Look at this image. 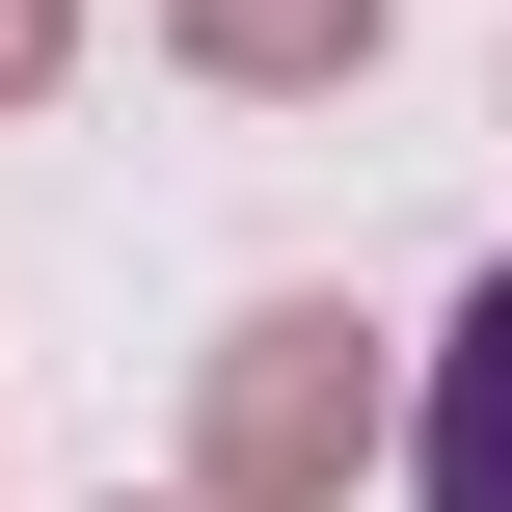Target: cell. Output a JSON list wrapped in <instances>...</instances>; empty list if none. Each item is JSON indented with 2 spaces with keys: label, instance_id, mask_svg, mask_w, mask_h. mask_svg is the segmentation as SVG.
<instances>
[{
  "label": "cell",
  "instance_id": "6da1fadb",
  "mask_svg": "<svg viewBox=\"0 0 512 512\" xmlns=\"http://www.w3.org/2000/svg\"><path fill=\"white\" fill-rule=\"evenodd\" d=\"M351 432H378L351 297H270V324H216V378H189V512H324Z\"/></svg>",
  "mask_w": 512,
  "mask_h": 512
},
{
  "label": "cell",
  "instance_id": "7a4b0ae2",
  "mask_svg": "<svg viewBox=\"0 0 512 512\" xmlns=\"http://www.w3.org/2000/svg\"><path fill=\"white\" fill-rule=\"evenodd\" d=\"M405 486H432V512H512V270L459 297V351H432V432H405Z\"/></svg>",
  "mask_w": 512,
  "mask_h": 512
},
{
  "label": "cell",
  "instance_id": "3957f363",
  "mask_svg": "<svg viewBox=\"0 0 512 512\" xmlns=\"http://www.w3.org/2000/svg\"><path fill=\"white\" fill-rule=\"evenodd\" d=\"M189 27V81H351L378 54V0H162Z\"/></svg>",
  "mask_w": 512,
  "mask_h": 512
},
{
  "label": "cell",
  "instance_id": "277c9868",
  "mask_svg": "<svg viewBox=\"0 0 512 512\" xmlns=\"http://www.w3.org/2000/svg\"><path fill=\"white\" fill-rule=\"evenodd\" d=\"M54 54H81V0H0V108H27V81H54Z\"/></svg>",
  "mask_w": 512,
  "mask_h": 512
}]
</instances>
